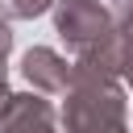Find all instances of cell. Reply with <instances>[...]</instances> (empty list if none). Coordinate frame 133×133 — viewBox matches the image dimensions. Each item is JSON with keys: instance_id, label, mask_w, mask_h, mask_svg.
Here are the masks:
<instances>
[{"instance_id": "cell-6", "label": "cell", "mask_w": 133, "mask_h": 133, "mask_svg": "<svg viewBox=\"0 0 133 133\" xmlns=\"http://www.w3.org/2000/svg\"><path fill=\"white\" fill-rule=\"evenodd\" d=\"M8 50H12V29H8V21L0 17V75H4V62H8Z\"/></svg>"}, {"instance_id": "cell-9", "label": "cell", "mask_w": 133, "mask_h": 133, "mask_svg": "<svg viewBox=\"0 0 133 133\" xmlns=\"http://www.w3.org/2000/svg\"><path fill=\"white\" fill-rule=\"evenodd\" d=\"M8 100H12V91H8V83H4V75H0V116H4V108H8Z\"/></svg>"}, {"instance_id": "cell-5", "label": "cell", "mask_w": 133, "mask_h": 133, "mask_svg": "<svg viewBox=\"0 0 133 133\" xmlns=\"http://www.w3.org/2000/svg\"><path fill=\"white\" fill-rule=\"evenodd\" d=\"M58 0H0V17L4 21H33L46 8H54Z\"/></svg>"}, {"instance_id": "cell-10", "label": "cell", "mask_w": 133, "mask_h": 133, "mask_svg": "<svg viewBox=\"0 0 133 133\" xmlns=\"http://www.w3.org/2000/svg\"><path fill=\"white\" fill-rule=\"evenodd\" d=\"M129 83H133V75H129Z\"/></svg>"}, {"instance_id": "cell-8", "label": "cell", "mask_w": 133, "mask_h": 133, "mask_svg": "<svg viewBox=\"0 0 133 133\" xmlns=\"http://www.w3.org/2000/svg\"><path fill=\"white\" fill-rule=\"evenodd\" d=\"M108 8H112V17H125V12H133V0H112Z\"/></svg>"}, {"instance_id": "cell-4", "label": "cell", "mask_w": 133, "mask_h": 133, "mask_svg": "<svg viewBox=\"0 0 133 133\" xmlns=\"http://www.w3.org/2000/svg\"><path fill=\"white\" fill-rule=\"evenodd\" d=\"M71 71H75V62H66V58L54 54L50 46H33V50H25V58H21V75L29 79V87H33L37 96H62V91L71 87Z\"/></svg>"}, {"instance_id": "cell-7", "label": "cell", "mask_w": 133, "mask_h": 133, "mask_svg": "<svg viewBox=\"0 0 133 133\" xmlns=\"http://www.w3.org/2000/svg\"><path fill=\"white\" fill-rule=\"evenodd\" d=\"M112 21H116V29H121V33L133 42V12H125V17H112Z\"/></svg>"}, {"instance_id": "cell-1", "label": "cell", "mask_w": 133, "mask_h": 133, "mask_svg": "<svg viewBox=\"0 0 133 133\" xmlns=\"http://www.w3.org/2000/svg\"><path fill=\"white\" fill-rule=\"evenodd\" d=\"M58 125H62V133H133L121 79L100 75L91 66H75L71 87L62 91Z\"/></svg>"}, {"instance_id": "cell-3", "label": "cell", "mask_w": 133, "mask_h": 133, "mask_svg": "<svg viewBox=\"0 0 133 133\" xmlns=\"http://www.w3.org/2000/svg\"><path fill=\"white\" fill-rule=\"evenodd\" d=\"M0 133H62V125H58V112L46 96L12 91V100L0 116Z\"/></svg>"}, {"instance_id": "cell-2", "label": "cell", "mask_w": 133, "mask_h": 133, "mask_svg": "<svg viewBox=\"0 0 133 133\" xmlns=\"http://www.w3.org/2000/svg\"><path fill=\"white\" fill-rule=\"evenodd\" d=\"M112 25H116L112 8L100 0H58L54 4V33L66 42V50H75V58L96 50L112 33Z\"/></svg>"}]
</instances>
